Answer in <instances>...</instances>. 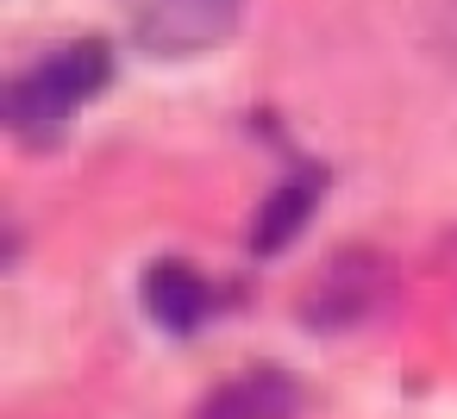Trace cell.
I'll return each mask as SVG.
<instances>
[{
	"label": "cell",
	"instance_id": "obj_1",
	"mask_svg": "<svg viewBox=\"0 0 457 419\" xmlns=\"http://www.w3.org/2000/svg\"><path fill=\"white\" fill-rule=\"evenodd\" d=\"M113 82V51L101 38H70L45 57H32L13 82H7V132L26 151H51L63 144L70 119Z\"/></svg>",
	"mask_w": 457,
	"mask_h": 419
},
{
	"label": "cell",
	"instance_id": "obj_2",
	"mask_svg": "<svg viewBox=\"0 0 457 419\" xmlns=\"http://www.w3.org/2000/svg\"><path fill=\"white\" fill-rule=\"evenodd\" d=\"M238 7L245 0H126V32L145 57L188 63L238 32Z\"/></svg>",
	"mask_w": 457,
	"mask_h": 419
},
{
	"label": "cell",
	"instance_id": "obj_3",
	"mask_svg": "<svg viewBox=\"0 0 457 419\" xmlns=\"http://www.w3.org/2000/svg\"><path fill=\"white\" fill-rule=\"evenodd\" d=\"M382 294H388V269L376 251H332L301 294V319L313 332H351L382 307Z\"/></svg>",
	"mask_w": 457,
	"mask_h": 419
},
{
	"label": "cell",
	"instance_id": "obj_4",
	"mask_svg": "<svg viewBox=\"0 0 457 419\" xmlns=\"http://www.w3.org/2000/svg\"><path fill=\"white\" fill-rule=\"evenodd\" d=\"M138 307H145V319H151L157 332L195 338V332L213 319V288H207V275H201L195 263L157 257V263L138 275Z\"/></svg>",
	"mask_w": 457,
	"mask_h": 419
},
{
	"label": "cell",
	"instance_id": "obj_5",
	"mask_svg": "<svg viewBox=\"0 0 457 419\" xmlns=\"http://www.w3.org/2000/svg\"><path fill=\"white\" fill-rule=\"evenodd\" d=\"M320 194H326V169H295V176H282L270 194H263V207L251 213V226H245V251L251 257H282L301 232H307V219L320 213Z\"/></svg>",
	"mask_w": 457,
	"mask_h": 419
},
{
	"label": "cell",
	"instance_id": "obj_6",
	"mask_svg": "<svg viewBox=\"0 0 457 419\" xmlns=\"http://www.w3.org/2000/svg\"><path fill=\"white\" fill-rule=\"evenodd\" d=\"M301 407H307L301 382L288 369H276V363H257V369L220 382L195 407V419H301Z\"/></svg>",
	"mask_w": 457,
	"mask_h": 419
},
{
	"label": "cell",
	"instance_id": "obj_7",
	"mask_svg": "<svg viewBox=\"0 0 457 419\" xmlns=\"http://www.w3.org/2000/svg\"><path fill=\"white\" fill-rule=\"evenodd\" d=\"M432 26H438V45H445V57L457 63V0H432Z\"/></svg>",
	"mask_w": 457,
	"mask_h": 419
}]
</instances>
